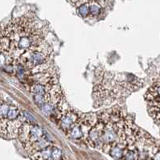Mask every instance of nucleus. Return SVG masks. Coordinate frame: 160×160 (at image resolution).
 Listing matches in <instances>:
<instances>
[{
	"label": "nucleus",
	"instance_id": "8",
	"mask_svg": "<svg viewBox=\"0 0 160 160\" xmlns=\"http://www.w3.org/2000/svg\"><path fill=\"white\" fill-rule=\"evenodd\" d=\"M76 11L79 16L82 18H87L89 16V2L82 3L76 7Z\"/></svg>",
	"mask_w": 160,
	"mask_h": 160
},
{
	"label": "nucleus",
	"instance_id": "2",
	"mask_svg": "<svg viewBox=\"0 0 160 160\" xmlns=\"http://www.w3.org/2000/svg\"><path fill=\"white\" fill-rule=\"evenodd\" d=\"M51 53L52 49L49 48L48 45L45 46L44 43L40 47L21 54L17 60L24 68L31 70L47 64Z\"/></svg>",
	"mask_w": 160,
	"mask_h": 160
},
{
	"label": "nucleus",
	"instance_id": "10",
	"mask_svg": "<svg viewBox=\"0 0 160 160\" xmlns=\"http://www.w3.org/2000/svg\"><path fill=\"white\" fill-rule=\"evenodd\" d=\"M94 1H96V2H97V3L103 8L107 6L108 3L107 0H94Z\"/></svg>",
	"mask_w": 160,
	"mask_h": 160
},
{
	"label": "nucleus",
	"instance_id": "5",
	"mask_svg": "<svg viewBox=\"0 0 160 160\" xmlns=\"http://www.w3.org/2000/svg\"><path fill=\"white\" fill-rule=\"evenodd\" d=\"M121 160H139V150L135 144L126 147Z\"/></svg>",
	"mask_w": 160,
	"mask_h": 160
},
{
	"label": "nucleus",
	"instance_id": "4",
	"mask_svg": "<svg viewBox=\"0 0 160 160\" xmlns=\"http://www.w3.org/2000/svg\"><path fill=\"white\" fill-rule=\"evenodd\" d=\"M78 113L76 111H74L73 109L69 107L65 108L58 121V126L64 134H67L73 126L76 120L78 119Z\"/></svg>",
	"mask_w": 160,
	"mask_h": 160
},
{
	"label": "nucleus",
	"instance_id": "7",
	"mask_svg": "<svg viewBox=\"0 0 160 160\" xmlns=\"http://www.w3.org/2000/svg\"><path fill=\"white\" fill-rule=\"evenodd\" d=\"M89 15L93 17H100L102 13L103 7H101L94 0H89Z\"/></svg>",
	"mask_w": 160,
	"mask_h": 160
},
{
	"label": "nucleus",
	"instance_id": "1",
	"mask_svg": "<svg viewBox=\"0 0 160 160\" xmlns=\"http://www.w3.org/2000/svg\"><path fill=\"white\" fill-rule=\"evenodd\" d=\"M4 34L10 41V52L21 51V54L40 47L44 42L43 27L37 23L36 16L31 13L10 22Z\"/></svg>",
	"mask_w": 160,
	"mask_h": 160
},
{
	"label": "nucleus",
	"instance_id": "6",
	"mask_svg": "<svg viewBox=\"0 0 160 160\" xmlns=\"http://www.w3.org/2000/svg\"><path fill=\"white\" fill-rule=\"evenodd\" d=\"M156 97H160V81H156L146 93L145 98L147 101L155 99Z\"/></svg>",
	"mask_w": 160,
	"mask_h": 160
},
{
	"label": "nucleus",
	"instance_id": "3",
	"mask_svg": "<svg viewBox=\"0 0 160 160\" xmlns=\"http://www.w3.org/2000/svg\"><path fill=\"white\" fill-rule=\"evenodd\" d=\"M47 135L44 129L33 122L24 121L19 130L18 137L27 148L35 142L45 138Z\"/></svg>",
	"mask_w": 160,
	"mask_h": 160
},
{
	"label": "nucleus",
	"instance_id": "11",
	"mask_svg": "<svg viewBox=\"0 0 160 160\" xmlns=\"http://www.w3.org/2000/svg\"><path fill=\"white\" fill-rule=\"evenodd\" d=\"M151 160H160V150H158L154 154L151 158Z\"/></svg>",
	"mask_w": 160,
	"mask_h": 160
},
{
	"label": "nucleus",
	"instance_id": "9",
	"mask_svg": "<svg viewBox=\"0 0 160 160\" xmlns=\"http://www.w3.org/2000/svg\"><path fill=\"white\" fill-rule=\"evenodd\" d=\"M148 112L153 119L160 125V107L155 105H148Z\"/></svg>",
	"mask_w": 160,
	"mask_h": 160
}]
</instances>
